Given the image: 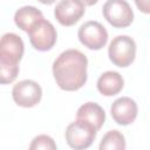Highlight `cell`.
Returning a JSON list of instances; mask_svg holds the SVG:
<instances>
[{
  "mask_svg": "<svg viewBox=\"0 0 150 150\" xmlns=\"http://www.w3.org/2000/svg\"><path fill=\"white\" fill-rule=\"evenodd\" d=\"M87 56L77 49L62 52L53 63V75L56 84L66 91H75L87 82Z\"/></svg>",
  "mask_w": 150,
  "mask_h": 150,
  "instance_id": "cell-1",
  "label": "cell"
},
{
  "mask_svg": "<svg viewBox=\"0 0 150 150\" xmlns=\"http://www.w3.org/2000/svg\"><path fill=\"white\" fill-rule=\"evenodd\" d=\"M110 61L121 68L130 66L136 56V43L128 35H118L114 38L108 48Z\"/></svg>",
  "mask_w": 150,
  "mask_h": 150,
  "instance_id": "cell-2",
  "label": "cell"
},
{
  "mask_svg": "<svg viewBox=\"0 0 150 150\" xmlns=\"http://www.w3.org/2000/svg\"><path fill=\"white\" fill-rule=\"evenodd\" d=\"M97 130L95 127L86 121L76 120L70 123L66 129V141L68 145L75 150H82L89 148L95 137Z\"/></svg>",
  "mask_w": 150,
  "mask_h": 150,
  "instance_id": "cell-3",
  "label": "cell"
},
{
  "mask_svg": "<svg viewBox=\"0 0 150 150\" xmlns=\"http://www.w3.org/2000/svg\"><path fill=\"white\" fill-rule=\"evenodd\" d=\"M32 46L40 52H47L54 47L57 39V33L52 22L45 18L38 20L27 32Z\"/></svg>",
  "mask_w": 150,
  "mask_h": 150,
  "instance_id": "cell-4",
  "label": "cell"
},
{
  "mask_svg": "<svg viewBox=\"0 0 150 150\" xmlns=\"http://www.w3.org/2000/svg\"><path fill=\"white\" fill-rule=\"evenodd\" d=\"M102 13L104 19L115 28H125L134 21V12L125 0H107Z\"/></svg>",
  "mask_w": 150,
  "mask_h": 150,
  "instance_id": "cell-5",
  "label": "cell"
},
{
  "mask_svg": "<svg viewBox=\"0 0 150 150\" xmlns=\"http://www.w3.org/2000/svg\"><path fill=\"white\" fill-rule=\"evenodd\" d=\"M77 38L80 42L93 50H98L107 45L108 32L97 21H87L79 28Z\"/></svg>",
  "mask_w": 150,
  "mask_h": 150,
  "instance_id": "cell-6",
  "label": "cell"
},
{
  "mask_svg": "<svg viewBox=\"0 0 150 150\" xmlns=\"http://www.w3.org/2000/svg\"><path fill=\"white\" fill-rule=\"evenodd\" d=\"M12 97L18 105L32 108L41 101L42 89L40 84L33 80H22L14 84L12 89Z\"/></svg>",
  "mask_w": 150,
  "mask_h": 150,
  "instance_id": "cell-7",
  "label": "cell"
},
{
  "mask_svg": "<svg viewBox=\"0 0 150 150\" xmlns=\"http://www.w3.org/2000/svg\"><path fill=\"white\" fill-rule=\"evenodd\" d=\"M84 12L86 7L80 0H61L54 9V15L59 23L69 27L75 25L84 15Z\"/></svg>",
  "mask_w": 150,
  "mask_h": 150,
  "instance_id": "cell-8",
  "label": "cell"
},
{
  "mask_svg": "<svg viewBox=\"0 0 150 150\" xmlns=\"http://www.w3.org/2000/svg\"><path fill=\"white\" fill-rule=\"evenodd\" d=\"M25 45L15 33H6L0 38V60L19 63L23 56Z\"/></svg>",
  "mask_w": 150,
  "mask_h": 150,
  "instance_id": "cell-9",
  "label": "cell"
},
{
  "mask_svg": "<svg viewBox=\"0 0 150 150\" xmlns=\"http://www.w3.org/2000/svg\"><path fill=\"white\" fill-rule=\"evenodd\" d=\"M137 111L136 102L128 96L115 100L110 108V114L114 121L120 125H128L132 123L137 117Z\"/></svg>",
  "mask_w": 150,
  "mask_h": 150,
  "instance_id": "cell-10",
  "label": "cell"
},
{
  "mask_svg": "<svg viewBox=\"0 0 150 150\" xmlns=\"http://www.w3.org/2000/svg\"><path fill=\"white\" fill-rule=\"evenodd\" d=\"M76 120L86 121L95 127V129L98 131L104 121H105V112L101 105L94 102H87L82 104L76 112Z\"/></svg>",
  "mask_w": 150,
  "mask_h": 150,
  "instance_id": "cell-11",
  "label": "cell"
},
{
  "mask_svg": "<svg viewBox=\"0 0 150 150\" xmlns=\"http://www.w3.org/2000/svg\"><path fill=\"white\" fill-rule=\"evenodd\" d=\"M124 86V80L122 75L117 71L108 70L103 73L97 80V90L104 96L117 95Z\"/></svg>",
  "mask_w": 150,
  "mask_h": 150,
  "instance_id": "cell-12",
  "label": "cell"
},
{
  "mask_svg": "<svg viewBox=\"0 0 150 150\" xmlns=\"http://www.w3.org/2000/svg\"><path fill=\"white\" fill-rule=\"evenodd\" d=\"M42 12L34 6H23L19 8L14 14L15 25L23 32H28L30 27L40 19H42Z\"/></svg>",
  "mask_w": 150,
  "mask_h": 150,
  "instance_id": "cell-13",
  "label": "cell"
},
{
  "mask_svg": "<svg viewBox=\"0 0 150 150\" xmlns=\"http://www.w3.org/2000/svg\"><path fill=\"white\" fill-rule=\"evenodd\" d=\"M98 148L100 150H124L125 138L118 130H110L103 136Z\"/></svg>",
  "mask_w": 150,
  "mask_h": 150,
  "instance_id": "cell-14",
  "label": "cell"
},
{
  "mask_svg": "<svg viewBox=\"0 0 150 150\" xmlns=\"http://www.w3.org/2000/svg\"><path fill=\"white\" fill-rule=\"evenodd\" d=\"M19 75V63H11L0 60V84L12 83Z\"/></svg>",
  "mask_w": 150,
  "mask_h": 150,
  "instance_id": "cell-15",
  "label": "cell"
},
{
  "mask_svg": "<svg viewBox=\"0 0 150 150\" xmlns=\"http://www.w3.org/2000/svg\"><path fill=\"white\" fill-rule=\"evenodd\" d=\"M30 150H38V149H45V150H55L56 149V144L54 142V139L48 136V135H39L36 136L30 145H29Z\"/></svg>",
  "mask_w": 150,
  "mask_h": 150,
  "instance_id": "cell-16",
  "label": "cell"
},
{
  "mask_svg": "<svg viewBox=\"0 0 150 150\" xmlns=\"http://www.w3.org/2000/svg\"><path fill=\"white\" fill-rule=\"evenodd\" d=\"M134 1L141 12H143L144 14L150 13V1L149 0H134Z\"/></svg>",
  "mask_w": 150,
  "mask_h": 150,
  "instance_id": "cell-17",
  "label": "cell"
},
{
  "mask_svg": "<svg viewBox=\"0 0 150 150\" xmlns=\"http://www.w3.org/2000/svg\"><path fill=\"white\" fill-rule=\"evenodd\" d=\"M84 6H93V5H95L98 0H80Z\"/></svg>",
  "mask_w": 150,
  "mask_h": 150,
  "instance_id": "cell-18",
  "label": "cell"
},
{
  "mask_svg": "<svg viewBox=\"0 0 150 150\" xmlns=\"http://www.w3.org/2000/svg\"><path fill=\"white\" fill-rule=\"evenodd\" d=\"M38 1H40L41 4H45V5H52V4H54L56 0H38Z\"/></svg>",
  "mask_w": 150,
  "mask_h": 150,
  "instance_id": "cell-19",
  "label": "cell"
}]
</instances>
